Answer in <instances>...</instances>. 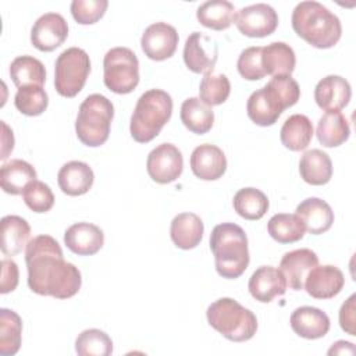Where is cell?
Segmentation results:
<instances>
[{"label": "cell", "instance_id": "1", "mask_svg": "<svg viewBox=\"0 0 356 356\" xmlns=\"http://www.w3.org/2000/svg\"><path fill=\"white\" fill-rule=\"evenodd\" d=\"M28 286L32 292L56 299L78 293L82 277L78 267L64 260L58 242L50 235H38L25 249Z\"/></svg>", "mask_w": 356, "mask_h": 356}, {"label": "cell", "instance_id": "2", "mask_svg": "<svg viewBox=\"0 0 356 356\" xmlns=\"http://www.w3.org/2000/svg\"><path fill=\"white\" fill-rule=\"evenodd\" d=\"M299 97V85L291 75H275L249 96L248 117L256 125L270 127L277 122L285 108L295 106Z\"/></svg>", "mask_w": 356, "mask_h": 356}, {"label": "cell", "instance_id": "3", "mask_svg": "<svg viewBox=\"0 0 356 356\" xmlns=\"http://www.w3.org/2000/svg\"><path fill=\"white\" fill-rule=\"evenodd\" d=\"M295 33L317 49H330L342 35L339 18L318 1H300L292 11Z\"/></svg>", "mask_w": 356, "mask_h": 356}, {"label": "cell", "instance_id": "4", "mask_svg": "<svg viewBox=\"0 0 356 356\" xmlns=\"http://www.w3.org/2000/svg\"><path fill=\"white\" fill-rule=\"evenodd\" d=\"M210 249L217 273L227 280L241 277L249 266V248L245 231L234 222H222L210 234Z\"/></svg>", "mask_w": 356, "mask_h": 356}, {"label": "cell", "instance_id": "5", "mask_svg": "<svg viewBox=\"0 0 356 356\" xmlns=\"http://www.w3.org/2000/svg\"><path fill=\"white\" fill-rule=\"evenodd\" d=\"M172 114V99L161 89H149L136 102L129 132L134 140L147 143L154 139Z\"/></svg>", "mask_w": 356, "mask_h": 356}, {"label": "cell", "instance_id": "6", "mask_svg": "<svg viewBox=\"0 0 356 356\" xmlns=\"http://www.w3.org/2000/svg\"><path fill=\"white\" fill-rule=\"evenodd\" d=\"M209 324L232 342H245L257 331V318L232 298H220L206 312Z\"/></svg>", "mask_w": 356, "mask_h": 356}, {"label": "cell", "instance_id": "7", "mask_svg": "<svg viewBox=\"0 0 356 356\" xmlns=\"http://www.w3.org/2000/svg\"><path fill=\"white\" fill-rule=\"evenodd\" d=\"M114 117L113 103L100 93L89 95L79 106L75 132L78 139L89 146H102L110 135V127Z\"/></svg>", "mask_w": 356, "mask_h": 356}, {"label": "cell", "instance_id": "8", "mask_svg": "<svg viewBox=\"0 0 356 356\" xmlns=\"http://www.w3.org/2000/svg\"><path fill=\"white\" fill-rule=\"evenodd\" d=\"M90 72V60L81 47H68L60 53L54 64V86L60 96L74 97L82 88Z\"/></svg>", "mask_w": 356, "mask_h": 356}, {"label": "cell", "instance_id": "9", "mask_svg": "<svg viewBox=\"0 0 356 356\" xmlns=\"http://www.w3.org/2000/svg\"><path fill=\"white\" fill-rule=\"evenodd\" d=\"M104 85L114 93H131L139 83V61L128 47L110 49L103 60Z\"/></svg>", "mask_w": 356, "mask_h": 356}, {"label": "cell", "instance_id": "10", "mask_svg": "<svg viewBox=\"0 0 356 356\" xmlns=\"http://www.w3.org/2000/svg\"><path fill=\"white\" fill-rule=\"evenodd\" d=\"M234 22L242 35L249 38H264L277 29L278 14L271 6L256 3L235 13Z\"/></svg>", "mask_w": 356, "mask_h": 356}, {"label": "cell", "instance_id": "11", "mask_svg": "<svg viewBox=\"0 0 356 356\" xmlns=\"http://www.w3.org/2000/svg\"><path fill=\"white\" fill-rule=\"evenodd\" d=\"M146 170L149 177L157 184H170L175 181L184 170L181 150L172 143H161L156 146L147 156Z\"/></svg>", "mask_w": 356, "mask_h": 356}, {"label": "cell", "instance_id": "12", "mask_svg": "<svg viewBox=\"0 0 356 356\" xmlns=\"http://www.w3.org/2000/svg\"><path fill=\"white\" fill-rule=\"evenodd\" d=\"M68 36V24L58 13L40 15L31 29V43L40 51H53Z\"/></svg>", "mask_w": 356, "mask_h": 356}, {"label": "cell", "instance_id": "13", "mask_svg": "<svg viewBox=\"0 0 356 356\" xmlns=\"http://www.w3.org/2000/svg\"><path fill=\"white\" fill-rule=\"evenodd\" d=\"M178 40V32L172 25L154 22L145 29L140 38V46L150 60L163 61L175 53Z\"/></svg>", "mask_w": 356, "mask_h": 356}, {"label": "cell", "instance_id": "14", "mask_svg": "<svg viewBox=\"0 0 356 356\" xmlns=\"http://www.w3.org/2000/svg\"><path fill=\"white\" fill-rule=\"evenodd\" d=\"M218 57L216 42L202 32H192L184 46L185 65L195 74L213 72Z\"/></svg>", "mask_w": 356, "mask_h": 356}, {"label": "cell", "instance_id": "15", "mask_svg": "<svg viewBox=\"0 0 356 356\" xmlns=\"http://www.w3.org/2000/svg\"><path fill=\"white\" fill-rule=\"evenodd\" d=\"M343 285L345 277L338 267L317 264L306 275L303 289L314 299H331L342 291Z\"/></svg>", "mask_w": 356, "mask_h": 356}, {"label": "cell", "instance_id": "16", "mask_svg": "<svg viewBox=\"0 0 356 356\" xmlns=\"http://www.w3.org/2000/svg\"><path fill=\"white\" fill-rule=\"evenodd\" d=\"M191 170L203 181H216L227 170L225 154L218 146L203 143L195 147L191 154Z\"/></svg>", "mask_w": 356, "mask_h": 356}, {"label": "cell", "instance_id": "17", "mask_svg": "<svg viewBox=\"0 0 356 356\" xmlns=\"http://www.w3.org/2000/svg\"><path fill=\"white\" fill-rule=\"evenodd\" d=\"M317 264V254L312 249L303 248L286 252L280 261V270L285 277L286 286L293 291H300L303 289L306 275Z\"/></svg>", "mask_w": 356, "mask_h": 356}, {"label": "cell", "instance_id": "18", "mask_svg": "<svg viewBox=\"0 0 356 356\" xmlns=\"http://www.w3.org/2000/svg\"><path fill=\"white\" fill-rule=\"evenodd\" d=\"M350 96V83L339 75L324 76L314 89V100L317 106L325 111H339L348 106Z\"/></svg>", "mask_w": 356, "mask_h": 356}, {"label": "cell", "instance_id": "19", "mask_svg": "<svg viewBox=\"0 0 356 356\" xmlns=\"http://www.w3.org/2000/svg\"><path fill=\"white\" fill-rule=\"evenodd\" d=\"M65 246L75 254H96L104 243L103 231L92 222H75L64 232Z\"/></svg>", "mask_w": 356, "mask_h": 356}, {"label": "cell", "instance_id": "20", "mask_svg": "<svg viewBox=\"0 0 356 356\" xmlns=\"http://www.w3.org/2000/svg\"><path fill=\"white\" fill-rule=\"evenodd\" d=\"M248 288L256 300L268 303L274 298L285 293L286 281L280 268L273 266H261L249 278Z\"/></svg>", "mask_w": 356, "mask_h": 356}, {"label": "cell", "instance_id": "21", "mask_svg": "<svg viewBox=\"0 0 356 356\" xmlns=\"http://www.w3.org/2000/svg\"><path fill=\"white\" fill-rule=\"evenodd\" d=\"M307 232L320 235L327 232L334 222V211L331 206L320 197H307L300 202L295 213Z\"/></svg>", "mask_w": 356, "mask_h": 356}, {"label": "cell", "instance_id": "22", "mask_svg": "<svg viewBox=\"0 0 356 356\" xmlns=\"http://www.w3.org/2000/svg\"><path fill=\"white\" fill-rule=\"evenodd\" d=\"M328 316L313 306H302L291 314V328L305 339L323 338L330 331Z\"/></svg>", "mask_w": 356, "mask_h": 356}, {"label": "cell", "instance_id": "23", "mask_svg": "<svg viewBox=\"0 0 356 356\" xmlns=\"http://www.w3.org/2000/svg\"><path fill=\"white\" fill-rule=\"evenodd\" d=\"M93 181V170L89 164L78 160L65 163L57 174L58 186L68 196L85 195L92 188Z\"/></svg>", "mask_w": 356, "mask_h": 356}, {"label": "cell", "instance_id": "24", "mask_svg": "<svg viewBox=\"0 0 356 356\" xmlns=\"http://www.w3.org/2000/svg\"><path fill=\"white\" fill-rule=\"evenodd\" d=\"M203 221L195 213H181L175 216L170 227V235L174 245L184 250L196 248L203 238Z\"/></svg>", "mask_w": 356, "mask_h": 356}, {"label": "cell", "instance_id": "25", "mask_svg": "<svg viewBox=\"0 0 356 356\" xmlns=\"http://www.w3.org/2000/svg\"><path fill=\"white\" fill-rule=\"evenodd\" d=\"M31 236L28 221L19 216H4L1 218L0 249L6 256H15L26 249Z\"/></svg>", "mask_w": 356, "mask_h": 356}, {"label": "cell", "instance_id": "26", "mask_svg": "<svg viewBox=\"0 0 356 356\" xmlns=\"http://www.w3.org/2000/svg\"><path fill=\"white\" fill-rule=\"evenodd\" d=\"M261 65L266 75H291L296 65L295 51L285 42H273L261 50Z\"/></svg>", "mask_w": 356, "mask_h": 356}, {"label": "cell", "instance_id": "27", "mask_svg": "<svg viewBox=\"0 0 356 356\" xmlns=\"http://www.w3.org/2000/svg\"><path fill=\"white\" fill-rule=\"evenodd\" d=\"M299 172L302 179L310 185H325L332 177V161L325 152L312 149L300 157Z\"/></svg>", "mask_w": 356, "mask_h": 356}, {"label": "cell", "instance_id": "28", "mask_svg": "<svg viewBox=\"0 0 356 356\" xmlns=\"http://www.w3.org/2000/svg\"><path fill=\"white\" fill-rule=\"evenodd\" d=\"M313 134V124L309 117L303 114H292L281 127L280 139L286 149L300 152L309 146Z\"/></svg>", "mask_w": 356, "mask_h": 356}, {"label": "cell", "instance_id": "29", "mask_svg": "<svg viewBox=\"0 0 356 356\" xmlns=\"http://www.w3.org/2000/svg\"><path fill=\"white\" fill-rule=\"evenodd\" d=\"M36 179V170L25 160L14 159L4 163L0 168V184L6 193L19 195Z\"/></svg>", "mask_w": 356, "mask_h": 356}, {"label": "cell", "instance_id": "30", "mask_svg": "<svg viewBox=\"0 0 356 356\" xmlns=\"http://www.w3.org/2000/svg\"><path fill=\"white\" fill-rule=\"evenodd\" d=\"M316 135L324 147H337L349 139L350 127L341 111H327L318 120Z\"/></svg>", "mask_w": 356, "mask_h": 356}, {"label": "cell", "instance_id": "31", "mask_svg": "<svg viewBox=\"0 0 356 356\" xmlns=\"http://www.w3.org/2000/svg\"><path fill=\"white\" fill-rule=\"evenodd\" d=\"M196 18L206 28L222 31L235 21V7L227 0H209L197 7Z\"/></svg>", "mask_w": 356, "mask_h": 356}, {"label": "cell", "instance_id": "32", "mask_svg": "<svg viewBox=\"0 0 356 356\" xmlns=\"http://www.w3.org/2000/svg\"><path fill=\"white\" fill-rule=\"evenodd\" d=\"M181 121L193 134H207L214 124V113L199 97H189L181 106Z\"/></svg>", "mask_w": 356, "mask_h": 356}, {"label": "cell", "instance_id": "33", "mask_svg": "<svg viewBox=\"0 0 356 356\" xmlns=\"http://www.w3.org/2000/svg\"><path fill=\"white\" fill-rule=\"evenodd\" d=\"M10 76L18 89L28 85L43 86L46 70L40 60L32 56H18L10 64Z\"/></svg>", "mask_w": 356, "mask_h": 356}, {"label": "cell", "instance_id": "34", "mask_svg": "<svg viewBox=\"0 0 356 356\" xmlns=\"http://www.w3.org/2000/svg\"><path fill=\"white\" fill-rule=\"evenodd\" d=\"M270 236L278 243H293L305 236V227L296 214H274L267 224Z\"/></svg>", "mask_w": 356, "mask_h": 356}, {"label": "cell", "instance_id": "35", "mask_svg": "<svg viewBox=\"0 0 356 356\" xmlns=\"http://www.w3.org/2000/svg\"><path fill=\"white\" fill-rule=\"evenodd\" d=\"M235 211L245 220H260L268 210L267 196L256 188L239 189L232 200Z\"/></svg>", "mask_w": 356, "mask_h": 356}, {"label": "cell", "instance_id": "36", "mask_svg": "<svg viewBox=\"0 0 356 356\" xmlns=\"http://www.w3.org/2000/svg\"><path fill=\"white\" fill-rule=\"evenodd\" d=\"M22 320L10 309H0V355L11 356L19 350Z\"/></svg>", "mask_w": 356, "mask_h": 356}, {"label": "cell", "instance_id": "37", "mask_svg": "<svg viewBox=\"0 0 356 356\" xmlns=\"http://www.w3.org/2000/svg\"><path fill=\"white\" fill-rule=\"evenodd\" d=\"M75 350L79 356H108L113 352V341L104 331L89 328L76 337Z\"/></svg>", "mask_w": 356, "mask_h": 356}, {"label": "cell", "instance_id": "38", "mask_svg": "<svg viewBox=\"0 0 356 356\" xmlns=\"http://www.w3.org/2000/svg\"><path fill=\"white\" fill-rule=\"evenodd\" d=\"M14 104L19 113L29 117H36L47 108L49 96L42 86L28 85L17 90Z\"/></svg>", "mask_w": 356, "mask_h": 356}, {"label": "cell", "instance_id": "39", "mask_svg": "<svg viewBox=\"0 0 356 356\" xmlns=\"http://www.w3.org/2000/svg\"><path fill=\"white\" fill-rule=\"evenodd\" d=\"M231 93V83L224 74H204L199 86V99L207 106L222 104Z\"/></svg>", "mask_w": 356, "mask_h": 356}, {"label": "cell", "instance_id": "40", "mask_svg": "<svg viewBox=\"0 0 356 356\" xmlns=\"http://www.w3.org/2000/svg\"><path fill=\"white\" fill-rule=\"evenodd\" d=\"M25 204L35 213H46L54 204V195L50 186L42 181H32L22 192Z\"/></svg>", "mask_w": 356, "mask_h": 356}, {"label": "cell", "instance_id": "41", "mask_svg": "<svg viewBox=\"0 0 356 356\" xmlns=\"http://www.w3.org/2000/svg\"><path fill=\"white\" fill-rule=\"evenodd\" d=\"M261 46H252L241 51L238 57V72L248 81H259L266 76L261 65Z\"/></svg>", "mask_w": 356, "mask_h": 356}, {"label": "cell", "instance_id": "42", "mask_svg": "<svg viewBox=\"0 0 356 356\" xmlns=\"http://www.w3.org/2000/svg\"><path fill=\"white\" fill-rule=\"evenodd\" d=\"M107 7V0H74L70 10L78 24L90 25L104 15Z\"/></svg>", "mask_w": 356, "mask_h": 356}, {"label": "cell", "instance_id": "43", "mask_svg": "<svg viewBox=\"0 0 356 356\" xmlns=\"http://www.w3.org/2000/svg\"><path fill=\"white\" fill-rule=\"evenodd\" d=\"M18 278H19V271H18L17 263L10 260V259H3L1 260V285H0V292L1 293L13 292L17 288V285H18Z\"/></svg>", "mask_w": 356, "mask_h": 356}, {"label": "cell", "instance_id": "44", "mask_svg": "<svg viewBox=\"0 0 356 356\" xmlns=\"http://www.w3.org/2000/svg\"><path fill=\"white\" fill-rule=\"evenodd\" d=\"M355 300H356V295H350L348 298V300H345L341 306L339 310V324L341 328L348 332L349 335H356V330H355V324H356V317H355Z\"/></svg>", "mask_w": 356, "mask_h": 356}, {"label": "cell", "instance_id": "45", "mask_svg": "<svg viewBox=\"0 0 356 356\" xmlns=\"http://www.w3.org/2000/svg\"><path fill=\"white\" fill-rule=\"evenodd\" d=\"M1 128H3V147H1V156L0 159L1 160H6L10 154V152H13L14 149V135H13V131L7 127V124L4 121H1Z\"/></svg>", "mask_w": 356, "mask_h": 356}, {"label": "cell", "instance_id": "46", "mask_svg": "<svg viewBox=\"0 0 356 356\" xmlns=\"http://www.w3.org/2000/svg\"><path fill=\"white\" fill-rule=\"evenodd\" d=\"M355 346L352 342L338 341L328 349V355H355Z\"/></svg>", "mask_w": 356, "mask_h": 356}]
</instances>
